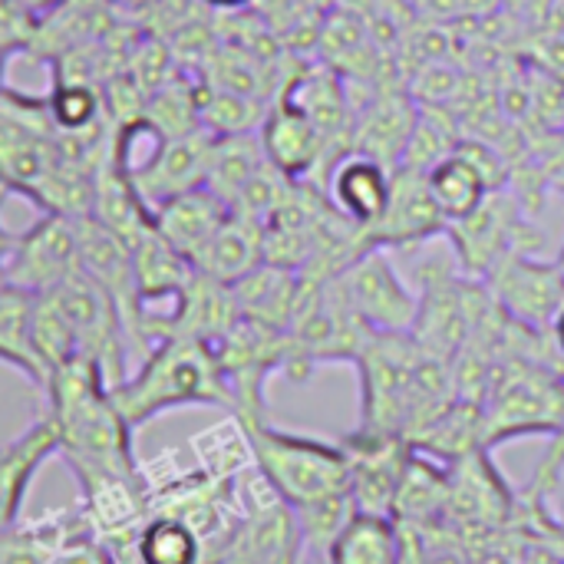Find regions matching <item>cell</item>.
I'll list each match as a JSON object with an SVG mask.
<instances>
[{"label": "cell", "instance_id": "cb8c5ba5", "mask_svg": "<svg viewBox=\"0 0 564 564\" xmlns=\"http://www.w3.org/2000/svg\"><path fill=\"white\" fill-rule=\"evenodd\" d=\"M330 564H400L403 562V529L390 516L357 512L337 542L330 545Z\"/></svg>", "mask_w": 564, "mask_h": 564}, {"label": "cell", "instance_id": "52a82bcc", "mask_svg": "<svg viewBox=\"0 0 564 564\" xmlns=\"http://www.w3.org/2000/svg\"><path fill=\"white\" fill-rule=\"evenodd\" d=\"M212 347H215L218 367L231 393V416L238 423L268 420L264 387L274 373H284L288 367V330H274V327L241 317Z\"/></svg>", "mask_w": 564, "mask_h": 564}, {"label": "cell", "instance_id": "d6a6232c", "mask_svg": "<svg viewBox=\"0 0 564 564\" xmlns=\"http://www.w3.org/2000/svg\"><path fill=\"white\" fill-rule=\"evenodd\" d=\"M539 66H545L549 73H555L564 83V33H558V36L545 46V56H542Z\"/></svg>", "mask_w": 564, "mask_h": 564}, {"label": "cell", "instance_id": "484cf974", "mask_svg": "<svg viewBox=\"0 0 564 564\" xmlns=\"http://www.w3.org/2000/svg\"><path fill=\"white\" fill-rule=\"evenodd\" d=\"M268 165L264 149L258 132H245V135H215L212 145V162H208V178L205 185L225 198L228 205L238 202V195L248 188V182Z\"/></svg>", "mask_w": 564, "mask_h": 564}, {"label": "cell", "instance_id": "1f68e13d", "mask_svg": "<svg viewBox=\"0 0 564 564\" xmlns=\"http://www.w3.org/2000/svg\"><path fill=\"white\" fill-rule=\"evenodd\" d=\"M7 3L26 20H40L46 13H53L56 7H63V0H7Z\"/></svg>", "mask_w": 564, "mask_h": 564}, {"label": "cell", "instance_id": "ffe728a7", "mask_svg": "<svg viewBox=\"0 0 564 564\" xmlns=\"http://www.w3.org/2000/svg\"><path fill=\"white\" fill-rule=\"evenodd\" d=\"M228 215H231V205L225 198H218L208 185L182 192V195L162 202L159 208H152L159 235L188 261L208 245V238L225 225Z\"/></svg>", "mask_w": 564, "mask_h": 564}, {"label": "cell", "instance_id": "836d02e7", "mask_svg": "<svg viewBox=\"0 0 564 564\" xmlns=\"http://www.w3.org/2000/svg\"><path fill=\"white\" fill-rule=\"evenodd\" d=\"M202 3L212 10H221V13H241V10L254 7V0H202Z\"/></svg>", "mask_w": 564, "mask_h": 564}, {"label": "cell", "instance_id": "ac0fdd59", "mask_svg": "<svg viewBox=\"0 0 564 564\" xmlns=\"http://www.w3.org/2000/svg\"><path fill=\"white\" fill-rule=\"evenodd\" d=\"M416 116H420V106L410 96V89L406 93L380 89L367 106H357L354 129H350V149L380 159L387 169H397L406 152L410 135H413Z\"/></svg>", "mask_w": 564, "mask_h": 564}, {"label": "cell", "instance_id": "7402d4cb", "mask_svg": "<svg viewBox=\"0 0 564 564\" xmlns=\"http://www.w3.org/2000/svg\"><path fill=\"white\" fill-rule=\"evenodd\" d=\"M231 291H235L241 317L258 321L274 330H288L304 294V278L297 271L264 261L251 274H245L238 284H231Z\"/></svg>", "mask_w": 564, "mask_h": 564}, {"label": "cell", "instance_id": "e0dca14e", "mask_svg": "<svg viewBox=\"0 0 564 564\" xmlns=\"http://www.w3.org/2000/svg\"><path fill=\"white\" fill-rule=\"evenodd\" d=\"M241 321L231 284H221L205 274H192L169 317L159 324V340L165 337H192L202 344H218Z\"/></svg>", "mask_w": 564, "mask_h": 564}, {"label": "cell", "instance_id": "44dd1931", "mask_svg": "<svg viewBox=\"0 0 564 564\" xmlns=\"http://www.w3.org/2000/svg\"><path fill=\"white\" fill-rule=\"evenodd\" d=\"M264 264V225L231 212L225 225L208 238V245L192 258V268L221 284H238Z\"/></svg>", "mask_w": 564, "mask_h": 564}, {"label": "cell", "instance_id": "74e56055", "mask_svg": "<svg viewBox=\"0 0 564 564\" xmlns=\"http://www.w3.org/2000/svg\"><path fill=\"white\" fill-rule=\"evenodd\" d=\"M482 564H516V562H512V558H502V555H499V558H489V562H482Z\"/></svg>", "mask_w": 564, "mask_h": 564}, {"label": "cell", "instance_id": "5b68a950", "mask_svg": "<svg viewBox=\"0 0 564 564\" xmlns=\"http://www.w3.org/2000/svg\"><path fill=\"white\" fill-rule=\"evenodd\" d=\"M238 519L212 564H301L307 549L294 509L251 466L238 476Z\"/></svg>", "mask_w": 564, "mask_h": 564}, {"label": "cell", "instance_id": "6da1fadb", "mask_svg": "<svg viewBox=\"0 0 564 564\" xmlns=\"http://www.w3.org/2000/svg\"><path fill=\"white\" fill-rule=\"evenodd\" d=\"M43 416L53 423L59 440V456L69 473L83 469H119L135 473L142 463L132 449V426L119 416L102 370L73 357L56 367L43 387Z\"/></svg>", "mask_w": 564, "mask_h": 564}, {"label": "cell", "instance_id": "4316f807", "mask_svg": "<svg viewBox=\"0 0 564 564\" xmlns=\"http://www.w3.org/2000/svg\"><path fill=\"white\" fill-rule=\"evenodd\" d=\"M426 185H430L436 208L443 212V218L449 225L473 215L482 205V198L489 195V185L482 182V175L456 152H449L443 162H436L426 172Z\"/></svg>", "mask_w": 564, "mask_h": 564}, {"label": "cell", "instance_id": "d590c367", "mask_svg": "<svg viewBox=\"0 0 564 564\" xmlns=\"http://www.w3.org/2000/svg\"><path fill=\"white\" fill-rule=\"evenodd\" d=\"M3 198H7V188H0V208H3ZM10 241H13V235L0 225V261H3V254H7V248H10Z\"/></svg>", "mask_w": 564, "mask_h": 564}, {"label": "cell", "instance_id": "9c48e42d", "mask_svg": "<svg viewBox=\"0 0 564 564\" xmlns=\"http://www.w3.org/2000/svg\"><path fill=\"white\" fill-rule=\"evenodd\" d=\"M79 271V241H76V218L43 212L36 225L23 235H13L0 274L3 284L20 288L26 294H46L69 281Z\"/></svg>", "mask_w": 564, "mask_h": 564}, {"label": "cell", "instance_id": "9a60e30c", "mask_svg": "<svg viewBox=\"0 0 564 564\" xmlns=\"http://www.w3.org/2000/svg\"><path fill=\"white\" fill-rule=\"evenodd\" d=\"M390 182H393V169L357 149L340 152L327 165V198L360 231L373 228L383 218L390 202Z\"/></svg>", "mask_w": 564, "mask_h": 564}, {"label": "cell", "instance_id": "e575fe53", "mask_svg": "<svg viewBox=\"0 0 564 564\" xmlns=\"http://www.w3.org/2000/svg\"><path fill=\"white\" fill-rule=\"evenodd\" d=\"M549 334H552V344H555V350H558V357H562V364H564V304H562V311L555 314V321H552Z\"/></svg>", "mask_w": 564, "mask_h": 564}, {"label": "cell", "instance_id": "83f0119b", "mask_svg": "<svg viewBox=\"0 0 564 564\" xmlns=\"http://www.w3.org/2000/svg\"><path fill=\"white\" fill-rule=\"evenodd\" d=\"M192 453H195L198 469L208 473L212 479H221V482H235L245 469L254 466L248 433L235 416L202 430L192 440Z\"/></svg>", "mask_w": 564, "mask_h": 564}, {"label": "cell", "instance_id": "7a4b0ae2", "mask_svg": "<svg viewBox=\"0 0 564 564\" xmlns=\"http://www.w3.org/2000/svg\"><path fill=\"white\" fill-rule=\"evenodd\" d=\"M109 397L132 430L185 406H218L231 413V393L215 347L192 337L159 340L139 360V370L116 383Z\"/></svg>", "mask_w": 564, "mask_h": 564}, {"label": "cell", "instance_id": "8fae6325", "mask_svg": "<svg viewBox=\"0 0 564 564\" xmlns=\"http://www.w3.org/2000/svg\"><path fill=\"white\" fill-rule=\"evenodd\" d=\"M486 291L499 311L532 330H549L564 304V274L555 261H539L535 254H506L482 278Z\"/></svg>", "mask_w": 564, "mask_h": 564}, {"label": "cell", "instance_id": "8d00e7d4", "mask_svg": "<svg viewBox=\"0 0 564 564\" xmlns=\"http://www.w3.org/2000/svg\"><path fill=\"white\" fill-rule=\"evenodd\" d=\"M552 261H555V264H558V271H562V274H564V245H562V251H558V254H555V258H552Z\"/></svg>", "mask_w": 564, "mask_h": 564}, {"label": "cell", "instance_id": "ba28073f", "mask_svg": "<svg viewBox=\"0 0 564 564\" xmlns=\"http://www.w3.org/2000/svg\"><path fill=\"white\" fill-rule=\"evenodd\" d=\"M347 307L373 334H410L420 314V297L403 284L383 248H367L334 278Z\"/></svg>", "mask_w": 564, "mask_h": 564}, {"label": "cell", "instance_id": "603a6c76", "mask_svg": "<svg viewBox=\"0 0 564 564\" xmlns=\"http://www.w3.org/2000/svg\"><path fill=\"white\" fill-rule=\"evenodd\" d=\"M33 297L10 284L0 288V364L26 377L33 390H43L46 370L33 347Z\"/></svg>", "mask_w": 564, "mask_h": 564}, {"label": "cell", "instance_id": "5bb4252c", "mask_svg": "<svg viewBox=\"0 0 564 564\" xmlns=\"http://www.w3.org/2000/svg\"><path fill=\"white\" fill-rule=\"evenodd\" d=\"M258 139H261L264 159L294 182H307L327 162V152H330V162L337 159L324 132L288 99H274V106H268Z\"/></svg>", "mask_w": 564, "mask_h": 564}, {"label": "cell", "instance_id": "7c38bea8", "mask_svg": "<svg viewBox=\"0 0 564 564\" xmlns=\"http://www.w3.org/2000/svg\"><path fill=\"white\" fill-rule=\"evenodd\" d=\"M446 218L436 208L430 185H426V172H413V169H393V182H390V202L383 218L364 231L367 248H383V251H413L430 245L433 238L446 235Z\"/></svg>", "mask_w": 564, "mask_h": 564}, {"label": "cell", "instance_id": "f35d334b", "mask_svg": "<svg viewBox=\"0 0 564 564\" xmlns=\"http://www.w3.org/2000/svg\"><path fill=\"white\" fill-rule=\"evenodd\" d=\"M0 288H3V274H0Z\"/></svg>", "mask_w": 564, "mask_h": 564}, {"label": "cell", "instance_id": "2e32d148", "mask_svg": "<svg viewBox=\"0 0 564 564\" xmlns=\"http://www.w3.org/2000/svg\"><path fill=\"white\" fill-rule=\"evenodd\" d=\"M215 135L208 129H195L185 135H169L159 149V155L132 178L135 192L149 208H159L162 202L192 192L205 185L208 162H212Z\"/></svg>", "mask_w": 564, "mask_h": 564}, {"label": "cell", "instance_id": "f546056e", "mask_svg": "<svg viewBox=\"0 0 564 564\" xmlns=\"http://www.w3.org/2000/svg\"><path fill=\"white\" fill-rule=\"evenodd\" d=\"M43 102L59 135H86L89 129H96L102 116V96L83 79L59 76Z\"/></svg>", "mask_w": 564, "mask_h": 564}, {"label": "cell", "instance_id": "4dcf8cb0", "mask_svg": "<svg viewBox=\"0 0 564 564\" xmlns=\"http://www.w3.org/2000/svg\"><path fill=\"white\" fill-rule=\"evenodd\" d=\"M562 486H564V413L558 430L552 433V443L539 463V469L532 473L529 486H522V496L532 499V502H545V506H555L562 502Z\"/></svg>", "mask_w": 564, "mask_h": 564}, {"label": "cell", "instance_id": "f1b7e54d", "mask_svg": "<svg viewBox=\"0 0 564 564\" xmlns=\"http://www.w3.org/2000/svg\"><path fill=\"white\" fill-rule=\"evenodd\" d=\"M264 116H268L264 99L245 96V93H231V89H218V86H208L205 79L198 83V122L212 135L258 132Z\"/></svg>", "mask_w": 564, "mask_h": 564}, {"label": "cell", "instance_id": "ab89813d", "mask_svg": "<svg viewBox=\"0 0 564 564\" xmlns=\"http://www.w3.org/2000/svg\"><path fill=\"white\" fill-rule=\"evenodd\" d=\"M317 564H330V562H327V558H324V562H317Z\"/></svg>", "mask_w": 564, "mask_h": 564}, {"label": "cell", "instance_id": "d6986e66", "mask_svg": "<svg viewBox=\"0 0 564 564\" xmlns=\"http://www.w3.org/2000/svg\"><path fill=\"white\" fill-rule=\"evenodd\" d=\"M50 456H59V440L46 416H40L7 446H0V532L23 519L26 492Z\"/></svg>", "mask_w": 564, "mask_h": 564}, {"label": "cell", "instance_id": "277c9868", "mask_svg": "<svg viewBox=\"0 0 564 564\" xmlns=\"http://www.w3.org/2000/svg\"><path fill=\"white\" fill-rule=\"evenodd\" d=\"M241 426L251 443L254 469L294 512L350 496V463L340 443L288 433L271 426V420Z\"/></svg>", "mask_w": 564, "mask_h": 564}, {"label": "cell", "instance_id": "4fadbf2b", "mask_svg": "<svg viewBox=\"0 0 564 564\" xmlns=\"http://www.w3.org/2000/svg\"><path fill=\"white\" fill-rule=\"evenodd\" d=\"M340 446L350 463V496L357 512L393 519L397 492L403 486L413 446L400 436H364V433L344 436Z\"/></svg>", "mask_w": 564, "mask_h": 564}, {"label": "cell", "instance_id": "30bf717a", "mask_svg": "<svg viewBox=\"0 0 564 564\" xmlns=\"http://www.w3.org/2000/svg\"><path fill=\"white\" fill-rule=\"evenodd\" d=\"M449 502L446 522L459 532H502L516 522L519 492L492 466V453L479 449L446 466Z\"/></svg>", "mask_w": 564, "mask_h": 564}, {"label": "cell", "instance_id": "8992f818", "mask_svg": "<svg viewBox=\"0 0 564 564\" xmlns=\"http://www.w3.org/2000/svg\"><path fill=\"white\" fill-rule=\"evenodd\" d=\"M525 215L529 212L519 202V195L512 188H499L489 192L473 215L446 225L443 238H449L459 271L466 278L482 281L492 271V264L502 261L506 254H535L545 235Z\"/></svg>", "mask_w": 564, "mask_h": 564}, {"label": "cell", "instance_id": "3957f363", "mask_svg": "<svg viewBox=\"0 0 564 564\" xmlns=\"http://www.w3.org/2000/svg\"><path fill=\"white\" fill-rule=\"evenodd\" d=\"M564 413V370L525 354H499L482 397V446L552 436Z\"/></svg>", "mask_w": 564, "mask_h": 564}, {"label": "cell", "instance_id": "d4e9b609", "mask_svg": "<svg viewBox=\"0 0 564 564\" xmlns=\"http://www.w3.org/2000/svg\"><path fill=\"white\" fill-rule=\"evenodd\" d=\"M132 564H205V542L198 532L165 512H152L132 539Z\"/></svg>", "mask_w": 564, "mask_h": 564}]
</instances>
